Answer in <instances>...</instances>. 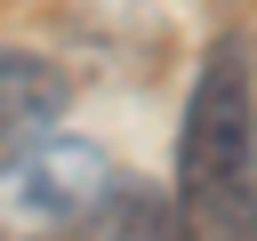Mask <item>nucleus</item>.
Wrapping results in <instances>:
<instances>
[{"mask_svg": "<svg viewBox=\"0 0 257 241\" xmlns=\"http://www.w3.org/2000/svg\"><path fill=\"white\" fill-rule=\"evenodd\" d=\"M257 48L249 32H225L185 96L177 129V193L169 225L177 241H257V96H249Z\"/></svg>", "mask_w": 257, "mask_h": 241, "instance_id": "1", "label": "nucleus"}, {"mask_svg": "<svg viewBox=\"0 0 257 241\" xmlns=\"http://www.w3.org/2000/svg\"><path fill=\"white\" fill-rule=\"evenodd\" d=\"M64 104H72V80H64L48 56H32V48H0V153L48 137V129L64 120Z\"/></svg>", "mask_w": 257, "mask_h": 241, "instance_id": "3", "label": "nucleus"}, {"mask_svg": "<svg viewBox=\"0 0 257 241\" xmlns=\"http://www.w3.org/2000/svg\"><path fill=\"white\" fill-rule=\"evenodd\" d=\"M120 185L112 153L88 137H32L0 153V241H72Z\"/></svg>", "mask_w": 257, "mask_h": 241, "instance_id": "2", "label": "nucleus"}, {"mask_svg": "<svg viewBox=\"0 0 257 241\" xmlns=\"http://www.w3.org/2000/svg\"><path fill=\"white\" fill-rule=\"evenodd\" d=\"M72 241H177V225H169V193H153V185H128V177H120Z\"/></svg>", "mask_w": 257, "mask_h": 241, "instance_id": "4", "label": "nucleus"}]
</instances>
